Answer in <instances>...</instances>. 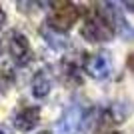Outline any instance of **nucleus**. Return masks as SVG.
<instances>
[{"label":"nucleus","instance_id":"7ed1b4c3","mask_svg":"<svg viewBox=\"0 0 134 134\" xmlns=\"http://www.w3.org/2000/svg\"><path fill=\"white\" fill-rule=\"evenodd\" d=\"M84 68H86L88 76H92V78H96V80H104L108 74H110V70H112L110 56H108L106 52L92 54V56H88V58H86Z\"/></svg>","mask_w":134,"mask_h":134},{"label":"nucleus","instance_id":"39448f33","mask_svg":"<svg viewBox=\"0 0 134 134\" xmlns=\"http://www.w3.org/2000/svg\"><path fill=\"white\" fill-rule=\"evenodd\" d=\"M8 50H10V56L14 58V62L20 64V66H24V64L30 60V56H32V50H30V44H28L26 36L20 34V32H14L10 36Z\"/></svg>","mask_w":134,"mask_h":134},{"label":"nucleus","instance_id":"f8f14e48","mask_svg":"<svg viewBox=\"0 0 134 134\" xmlns=\"http://www.w3.org/2000/svg\"><path fill=\"white\" fill-rule=\"evenodd\" d=\"M124 6H126L128 10H134V2H124Z\"/></svg>","mask_w":134,"mask_h":134},{"label":"nucleus","instance_id":"1a4fd4ad","mask_svg":"<svg viewBox=\"0 0 134 134\" xmlns=\"http://www.w3.org/2000/svg\"><path fill=\"white\" fill-rule=\"evenodd\" d=\"M48 24V22H46ZM42 36L46 38V42L52 46V48H56V50H62V48H66L68 46V40L66 36L62 32H58V30H54L52 26H44L42 28Z\"/></svg>","mask_w":134,"mask_h":134},{"label":"nucleus","instance_id":"0eeeda50","mask_svg":"<svg viewBox=\"0 0 134 134\" xmlns=\"http://www.w3.org/2000/svg\"><path fill=\"white\" fill-rule=\"evenodd\" d=\"M50 88H52V80H50V76H48V72L40 70L32 78V94L36 96V98H44V96H48Z\"/></svg>","mask_w":134,"mask_h":134},{"label":"nucleus","instance_id":"20e7f679","mask_svg":"<svg viewBox=\"0 0 134 134\" xmlns=\"http://www.w3.org/2000/svg\"><path fill=\"white\" fill-rule=\"evenodd\" d=\"M82 122V110L78 106H70L64 110V114L60 116V120L56 122L54 134H76Z\"/></svg>","mask_w":134,"mask_h":134},{"label":"nucleus","instance_id":"9d476101","mask_svg":"<svg viewBox=\"0 0 134 134\" xmlns=\"http://www.w3.org/2000/svg\"><path fill=\"white\" fill-rule=\"evenodd\" d=\"M12 84V78L8 72H0V94H6Z\"/></svg>","mask_w":134,"mask_h":134},{"label":"nucleus","instance_id":"6e6552de","mask_svg":"<svg viewBox=\"0 0 134 134\" xmlns=\"http://www.w3.org/2000/svg\"><path fill=\"white\" fill-rule=\"evenodd\" d=\"M110 6V12H112V20H114V32L116 34H120L122 38H132L134 36V30L128 26V22L124 20V16L120 14V10L118 8H114V4H108Z\"/></svg>","mask_w":134,"mask_h":134},{"label":"nucleus","instance_id":"423d86ee","mask_svg":"<svg viewBox=\"0 0 134 134\" xmlns=\"http://www.w3.org/2000/svg\"><path fill=\"white\" fill-rule=\"evenodd\" d=\"M40 120V110L36 106H28V108H22L20 112H16L14 116V126H16L20 132H28L32 130Z\"/></svg>","mask_w":134,"mask_h":134},{"label":"nucleus","instance_id":"f257e3e1","mask_svg":"<svg viewBox=\"0 0 134 134\" xmlns=\"http://www.w3.org/2000/svg\"><path fill=\"white\" fill-rule=\"evenodd\" d=\"M80 34H82L84 40H88V42H108V40L114 38V26H112L104 16L92 14V16H88V20L84 22Z\"/></svg>","mask_w":134,"mask_h":134},{"label":"nucleus","instance_id":"9b49d317","mask_svg":"<svg viewBox=\"0 0 134 134\" xmlns=\"http://www.w3.org/2000/svg\"><path fill=\"white\" fill-rule=\"evenodd\" d=\"M4 20H6V14H4V10H2V6H0V26L4 24Z\"/></svg>","mask_w":134,"mask_h":134},{"label":"nucleus","instance_id":"f03ea898","mask_svg":"<svg viewBox=\"0 0 134 134\" xmlns=\"http://www.w3.org/2000/svg\"><path fill=\"white\" fill-rule=\"evenodd\" d=\"M80 12L78 8L72 4V2H54V8H52V16L48 20V26H52L58 32H66L72 28V24L78 20Z\"/></svg>","mask_w":134,"mask_h":134},{"label":"nucleus","instance_id":"ddd939ff","mask_svg":"<svg viewBox=\"0 0 134 134\" xmlns=\"http://www.w3.org/2000/svg\"><path fill=\"white\" fill-rule=\"evenodd\" d=\"M0 134H10V130L4 128V126H0Z\"/></svg>","mask_w":134,"mask_h":134},{"label":"nucleus","instance_id":"4468645a","mask_svg":"<svg viewBox=\"0 0 134 134\" xmlns=\"http://www.w3.org/2000/svg\"><path fill=\"white\" fill-rule=\"evenodd\" d=\"M112 134H116V132H112Z\"/></svg>","mask_w":134,"mask_h":134}]
</instances>
